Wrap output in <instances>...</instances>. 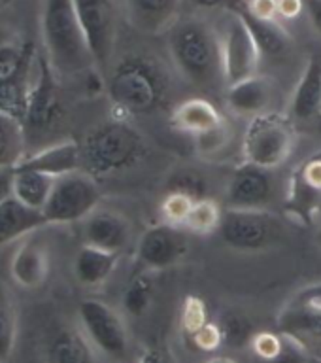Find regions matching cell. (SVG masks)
Here are the masks:
<instances>
[{"mask_svg": "<svg viewBox=\"0 0 321 363\" xmlns=\"http://www.w3.org/2000/svg\"><path fill=\"white\" fill-rule=\"evenodd\" d=\"M170 78L167 68L150 53H127L113 65L106 93L116 118H144L167 104Z\"/></svg>", "mask_w": 321, "mask_h": 363, "instance_id": "6da1fadb", "label": "cell"}, {"mask_svg": "<svg viewBox=\"0 0 321 363\" xmlns=\"http://www.w3.org/2000/svg\"><path fill=\"white\" fill-rule=\"evenodd\" d=\"M167 45L172 65L191 85L212 89L225 82L218 25L204 17H180L167 33Z\"/></svg>", "mask_w": 321, "mask_h": 363, "instance_id": "7a4b0ae2", "label": "cell"}, {"mask_svg": "<svg viewBox=\"0 0 321 363\" xmlns=\"http://www.w3.org/2000/svg\"><path fill=\"white\" fill-rule=\"evenodd\" d=\"M40 36L44 57L57 76L87 74L96 68L74 0H42Z\"/></svg>", "mask_w": 321, "mask_h": 363, "instance_id": "3957f363", "label": "cell"}, {"mask_svg": "<svg viewBox=\"0 0 321 363\" xmlns=\"http://www.w3.org/2000/svg\"><path fill=\"white\" fill-rule=\"evenodd\" d=\"M147 144L129 119L116 118L96 125L81 142V170L95 178L135 169L146 159Z\"/></svg>", "mask_w": 321, "mask_h": 363, "instance_id": "277c9868", "label": "cell"}, {"mask_svg": "<svg viewBox=\"0 0 321 363\" xmlns=\"http://www.w3.org/2000/svg\"><path fill=\"white\" fill-rule=\"evenodd\" d=\"M299 142L295 121L289 116L266 112L249 119L242 136V157L263 169H278L293 155Z\"/></svg>", "mask_w": 321, "mask_h": 363, "instance_id": "5b68a950", "label": "cell"}, {"mask_svg": "<svg viewBox=\"0 0 321 363\" xmlns=\"http://www.w3.org/2000/svg\"><path fill=\"white\" fill-rule=\"evenodd\" d=\"M218 233L223 242L237 252H263L282 240L286 227L266 208H227Z\"/></svg>", "mask_w": 321, "mask_h": 363, "instance_id": "8992f818", "label": "cell"}, {"mask_svg": "<svg viewBox=\"0 0 321 363\" xmlns=\"http://www.w3.org/2000/svg\"><path fill=\"white\" fill-rule=\"evenodd\" d=\"M96 206H101V187L96 178L85 170H76L55 178L42 214L47 225H62L84 221Z\"/></svg>", "mask_w": 321, "mask_h": 363, "instance_id": "52a82bcc", "label": "cell"}, {"mask_svg": "<svg viewBox=\"0 0 321 363\" xmlns=\"http://www.w3.org/2000/svg\"><path fill=\"white\" fill-rule=\"evenodd\" d=\"M57 78L59 76L50 67L47 59L44 55L40 57L27 110L21 119L27 142L40 140V138L53 135L64 118V102H62Z\"/></svg>", "mask_w": 321, "mask_h": 363, "instance_id": "ba28073f", "label": "cell"}, {"mask_svg": "<svg viewBox=\"0 0 321 363\" xmlns=\"http://www.w3.org/2000/svg\"><path fill=\"white\" fill-rule=\"evenodd\" d=\"M283 214L300 227L321 223V147L295 164L286 182Z\"/></svg>", "mask_w": 321, "mask_h": 363, "instance_id": "9c48e42d", "label": "cell"}, {"mask_svg": "<svg viewBox=\"0 0 321 363\" xmlns=\"http://www.w3.org/2000/svg\"><path fill=\"white\" fill-rule=\"evenodd\" d=\"M78 323L98 354L121 359L129 350V331L123 316L98 299H84L78 306Z\"/></svg>", "mask_w": 321, "mask_h": 363, "instance_id": "30bf717a", "label": "cell"}, {"mask_svg": "<svg viewBox=\"0 0 321 363\" xmlns=\"http://www.w3.org/2000/svg\"><path fill=\"white\" fill-rule=\"evenodd\" d=\"M278 329L321 357V282L297 289L278 312Z\"/></svg>", "mask_w": 321, "mask_h": 363, "instance_id": "8fae6325", "label": "cell"}, {"mask_svg": "<svg viewBox=\"0 0 321 363\" xmlns=\"http://www.w3.org/2000/svg\"><path fill=\"white\" fill-rule=\"evenodd\" d=\"M218 30L221 38L225 84H237L240 79L257 74L263 57L242 16L235 10H225Z\"/></svg>", "mask_w": 321, "mask_h": 363, "instance_id": "7c38bea8", "label": "cell"}, {"mask_svg": "<svg viewBox=\"0 0 321 363\" xmlns=\"http://www.w3.org/2000/svg\"><path fill=\"white\" fill-rule=\"evenodd\" d=\"M76 13L98 70L112 61L118 40V6L116 0H74Z\"/></svg>", "mask_w": 321, "mask_h": 363, "instance_id": "4fadbf2b", "label": "cell"}, {"mask_svg": "<svg viewBox=\"0 0 321 363\" xmlns=\"http://www.w3.org/2000/svg\"><path fill=\"white\" fill-rule=\"evenodd\" d=\"M187 250L189 240L181 227L157 223L142 233L136 246V257L142 263V269L159 272L178 265L187 255Z\"/></svg>", "mask_w": 321, "mask_h": 363, "instance_id": "5bb4252c", "label": "cell"}, {"mask_svg": "<svg viewBox=\"0 0 321 363\" xmlns=\"http://www.w3.org/2000/svg\"><path fill=\"white\" fill-rule=\"evenodd\" d=\"M276 180L271 169L244 161L227 184V208H266L272 203Z\"/></svg>", "mask_w": 321, "mask_h": 363, "instance_id": "9a60e30c", "label": "cell"}, {"mask_svg": "<svg viewBox=\"0 0 321 363\" xmlns=\"http://www.w3.org/2000/svg\"><path fill=\"white\" fill-rule=\"evenodd\" d=\"M50 248L38 237V231L21 238L10 259L11 280L23 289H38L50 277Z\"/></svg>", "mask_w": 321, "mask_h": 363, "instance_id": "2e32d148", "label": "cell"}, {"mask_svg": "<svg viewBox=\"0 0 321 363\" xmlns=\"http://www.w3.org/2000/svg\"><path fill=\"white\" fill-rule=\"evenodd\" d=\"M81 237L84 242L89 246L121 254L133 238V227L118 210L96 206L81 221Z\"/></svg>", "mask_w": 321, "mask_h": 363, "instance_id": "e0dca14e", "label": "cell"}, {"mask_svg": "<svg viewBox=\"0 0 321 363\" xmlns=\"http://www.w3.org/2000/svg\"><path fill=\"white\" fill-rule=\"evenodd\" d=\"M96 350L81 328L72 323H57L44 340L45 363H96Z\"/></svg>", "mask_w": 321, "mask_h": 363, "instance_id": "ac0fdd59", "label": "cell"}, {"mask_svg": "<svg viewBox=\"0 0 321 363\" xmlns=\"http://www.w3.org/2000/svg\"><path fill=\"white\" fill-rule=\"evenodd\" d=\"M276 96V87L269 76L254 74L237 84L227 85V108L237 116L255 118L261 113L272 112L271 106Z\"/></svg>", "mask_w": 321, "mask_h": 363, "instance_id": "d6986e66", "label": "cell"}, {"mask_svg": "<svg viewBox=\"0 0 321 363\" xmlns=\"http://www.w3.org/2000/svg\"><path fill=\"white\" fill-rule=\"evenodd\" d=\"M184 0H123L127 21L142 34H167L178 19Z\"/></svg>", "mask_w": 321, "mask_h": 363, "instance_id": "ffe728a7", "label": "cell"}, {"mask_svg": "<svg viewBox=\"0 0 321 363\" xmlns=\"http://www.w3.org/2000/svg\"><path fill=\"white\" fill-rule=\"evenodd\" d=\"M17 167L40 170L53 178L70 174V172L81 170V144L76 140L53 142V144L42 146L40 150L28 152Z\"/></svg>", "mask_w": 321, "mask_h": 363, "instance_id": "44dd1931", "label": "cell"}, {"mask_svg": "<svg viewBox=\"0 0 321 363\" xmlns=\"http://www.w3.org/2000/svg\"><path fill=\"white\" fill-rule=\"evenodd\" d=\"M291 119L310 121L321 113V55H310L289 101Z\"/></svg>", "mask_w": 321, "mask_h": 363, "instance_id": "7402d4cb", "label": "cell"}, {"mask_svg": "<svg viewBox=\"0 0 321 363\" xmlns=\"http://www.w3.org/2000/svg\"><path fill=\"white\" fill-rule=\"evenodd\" d=\"M45 225L47 221L40 210L23 204L13 195L6 199L4 203H0V248L21 240L30 233L44 229Z\"/></svg>", "mask_w": 321, "mask_h": 363, "instance_id": "603a6c76", "label": "cell"}, {"mask_svg": "<svg viewBox=\"0 0 321 363\" xmlns=\"http://www.w3.org/2000/svg\"><path fill=\"white\" fill-rule=\"evenodd\" d=\"M231 10L238 11L242 19L248 25L249 33L254 36L255 44L259 48L261 57H269V59H282L291 50V36L286 28L276 21H265V19H257V17L249 16L248 11L242 8V0H237Z\"/></svg>", "mask_w": 321, "mask_h": 363, "instance_id": "cb8c5ba5", "label": "cell"}, {"mask_svg": "<svg viewBox=\"0 0 321 363\" xmlns=\"http://www.w3.org/2000/svg\"><path fill=\"white\" fill-rule=\"evenodd\" d=\"M121 254L84 244L74 257V277L85 288H98L112 277Z\"/></svg>", "mask_w": 321, "mask_h": 363, "instance_id": "d4e9b609", "label": "cell"}, {"mask_svg": "<svg viewBox=\"0 0 321 363\" xmlns=\"http://www.w3.org/2000/svg\"><path fill=\"white\" fill-rule=\"evenodd\" d=\"M223 113L206 99L195 96L180 102L178 106L170 112V127L184 135L197 136L203 130L223 121Z\"/></svg>", "mask_w": 321, "mask_h": 363, "instance_id": "484cf974", "label": "cell"}, {"mask_svg": "<svg viewBox=\"0 0 321 363\" xmlns=\"http://www.w3.org/2000/svg\"><path fill=\"white\" fill-rule=\"evenodd\" d=\"M53 184L55 178L40 170L21 169V167H16L13 170V197L40 212L44 210L50 199Z\"/></svg>", "mask_w": 321, "mask_h": 363, "instance_id": "4316f807", "label": "cell"}, {"mask_svg": "<svg viewBox=\"0 0 321 363\" xmlns=\"http://www.w3.org/2000/svg\"><path fill=\"white\" fill-rule=\"evenodd\" d=\"M28 153L21 119L0 112V169H16Z\"/></svg>", "mask_w": 321, "mask_h": 363, "instance_id": "83f0119b", "label": "cell"}, {"mask_svg": "<svg viewBox=\"0 0 321 363\" xmlns=\"http://www.w3.org/2000/svg\"><path fill=\"white\" fill-rule=\"evenodd\" d=\"M155 291H157V277L155 271L142 269L130 278L127 288L123 291V311L133 318L144 316L152 308L155 301Z\"/></svg>", "mask_w": 321, "mask_h": 363, "instance_id": "f1b7e54d", "label": "cell"}, {"mask_svg": "<svg viewBox=\"0 0 321 363\" xmlns=\"http://www.w3.org/2000/svg\"><path fill=\"white\" fill-rule=\"evenodd\" d=\"M33 65L13 78L0 82V112L23 119L25 110H27L28 96H30V89H33Z\"/></svg>", "mask_w": 321, "mask_h": 363, "instance_id": "f546056e", "label": "cell"}, {"mask_svg": "<svg viewBox=\"0 0 321 363\" xmlns=\"http://www.w3.org/2000/svg\"><path fill=\"white\" fill-rule=\"evenodd\" d=\"M17 340L16 299L4 284L0 282V363L10 362Z\"/></svg>", "mask_w": 321, "mask_h": 363, "instance_id": "4dcf8cb0", "label": "cell"}, {"mask_svg": "<svg viewBox=\"0 0 321 363\" xmlns=\"http://www.w3.org/2000/svg\"><path fill=\"white\" fill-rule=\"evenodd\" d=\"M221 218H223V212L220 204L210 197L198 199L193 203L189 214L181 223V229L187 233H195V235H210V233L220 231Z\"/></svg>", "mask_w": 321, "mask_h": 363, "instance_id": "1f68e13d", "label": "cell"}, {"mask_svg": "<svg viewBox=\"0 0 321 363\" xmlns=\"http://www.w3.org/2000/svg\"><path fill=\"white\" fill-rule=\"evenodd\" d=\"M34 65V48L30 44L0 42V82L13 78Z\"/></svg>", "mask_w": 321, "mask_h": 363, "instance_id": "d6a6232c", "label": "cell"}, {"mask_svg": "<svg viewBox=\"0 0 321 363\" xmlns=\"http://www.w3.org/2000/svg\"><path fill=\"white\" fill-rule=\"evenodd\" d=\"M232 140L231 123L223 119L221 123L210 127L195 136V150L201 157H215L229 147Z\"/></svg>", "mask_w": 321, "mask_h": 363, "instance_id": "836d02e7", "label": "cell"}, {"mask_svg": "<svg viewBox=\"0 0 321 363\" xmlns=\"http://www.w3.org/2000/svg\"><path fill=\"white\" fill-rule=\"evenodd\" d=\"M195 199L186 195V193L180 191H169L167 197L163 199L161 203V218H163V223H169V225L181 227L184 220L189 214Z\"/></svg>", "mask_w": 321, "mask_h": 363, "instance_id": "e575fe53", "label": "cell"}, {"mask_svg": "<svg viewBox=\"0 0 321 363\" xmlns=\"http://www.w3.org/2000/svg\"><path fill=\"white\" fill-rule=\"evenodd\" d=\"M206 180H204L203 176L195 172L191 169H184V170H178L172 174L169 182V191H180V193H186L189 197H193L195 201L198 199H204L208 197L206 195Z\"/></svg>", "mask_w": 321, "mask_h": 363, "instance_id": "d590c367", "label": "cell"}, {"mask_svg": "<svg viewBox=\"0 0 321 363\" xmlns=\"http://www.w3.org/2000/svg\"><path fill=\"white\" fill-rule=\"evenodd\" d=\"M221 331H223V339L225 342L232 346H240L244 342H249L255 333H252V325L242 314L238 312H227L225 316L221 318Z\"/></svg>", "mask_w": 321, "mask_h": 363, "instance_id": "8d00e7d4", "label": "cell"}, {"mask_svg": "<svg viewBox=\"0 0 321 363\" xmlns=\"http://www.w3.org/2000/svg\"><path fill=\"white\" fill-rule=\"evenodd\" d=\"M249 346L261 362L272 363L283 350V333H271V331H261L255 333L249 340Z\"/></svg>", "mask_w": 321, "mask_h": 363, "instance_id": "74e56055", "label": "cell"}, {"mask_svg": "<svg viewBox=\"0 0 321 363\" xmlns=\"http://www.w3.org/2000/svg\"><path fill=\"white\" fill-rule=\"evenodd\" d=\"M206 322H208V311H206L203 299L189 295L184 303V308H181V328H184V331L187 335L197 333Z\"/></svg>", "mask_w": 321, "mask_h": 363, "instance_id": "f35d334b", "label": "cell"}, {"mask_svg": "<svg viewBox=\"0 0 321 363\" xmlns=\"http://www.w3.org/2000/svg\"><path fill=\"white\" fill-rule=\"evenodd\" d=\"M191 339H193V345L204 352L218 350V348L221 346V342H225V339H223V331H221V325L214 322L204 323L197 333L191 335Z\"/></svg>", "mask_w": 321, "mask_h": 363, "instance_id": "ab89813d", "label": "cell"}, {"mask_svg": "<svg viewBox=\"0 0 321 363\" xmlns=\"http://www.w3.org/2000/svg\"><path fill=\"white\" fill-rule=\"evenodd\" d=\"M242 8L257 19H265V21L278 19L276 0H242Z\"/></svg>", "mask_w": 321, "mask_h": 363, "instance_id": "60d3db41", "label": "cell"}, {"mask_svg": "<svg viewBox=\"0 0 321 363\" xmlns=\"http://www.w3.org/2000/svg\"><path fill=\"white\" fill-rule=\"evenodd\" d=\"M278 17L297 19L305 11V0H276Z\"/></svg>", "mask_w": 321, "mask_h": 363, "instance_id": "b9f144b4", "label": "cell"}, {"mask_svg": "<svg viewBox=\"0 0 321 363\" xmlns=\"http://www.w3.org/2000/svg\"><path fill=\"white\" fill-rule=\"evenodd\" d=\"M184 2L198 11H215L231 10L237 0H184Z\"/></svg>", "mask_w": 321, "mask_h": 363, "instance_id": "7bdbcfd3", "label": "cell"}, {"mask_svg": "<svg viewBox=\"0 0 321 363\" xmlns=\"http://www.w3.org/2000/svg\"><path fill=\"white\" fill-rule=\"evenodd\" d=\"M305 13L312 28L321 36V0H305Z\"/></svg>", "mask_w": 321, "mask_h": 363, "instance_id": "ee69618b", "label": "cell"}, {"mask_svg": "<svg viewBox=\"0 0 321 363\" xmlns=\"http://www.w3.org/2000/svg\"><path fill=\"white\" fill-rule=\"evenodd\" d=\"M138 363H174L172 356L159 348H146L138 357Z\"/></svg>", "mask_w": 321, "mask_h": 363, "instance_id": "f6af8a7d", "label": "cell"}, {"mask_svg": "<svg viewBox=\"0 0 321 363\" xmlns=\"http://www.w3.org/2000/svg\"><path fill=\"white\" fill-rule=\"evenodd\" d=\"M13 170L16 169H0V203L13 195Z\"/></svg>", "mask_w": 321, "mask_h": 363, "instance_id": "bcb514c9", "label": "cell"}, {"mask_svg": "<svg viewBox=\"0 0 321 363\" xmlns=\"http://www.w3.org/2000/svg\"><path fill=\"white\" fill-rule=\"evenodd\" d=\"M206 363H237V362L231 359V357H212V359H208Z\"/></svg>", "mask_w": 321, "mask_h": 363, "instance_id": "7dc6e473", "label": "cell"}, {"mask_svg": "<svg viewBox=\"0 0 321 363\" xmlns=\"http://www.w3.org/2000/svg\"><path fill=\"white\" fill-rule=\"evenodd\" d=\"M308 363H321V357L320 356H310Z\"/></svg>", "mask_w": 321, "mask_h": 363, "instance_id": "c3c4849f", "label": "cell"}, {"mask_svg": "<svg viewBox=\"0 0 321 363\" xmlns=\"http://www.w3.org/2000/svg\"><path fill=\"white\" fill-rule=\"evenodd\" d=\"M316 238H317V244H320V246H321V223H320V225H317V235H316Z\"/></svg>", "mask_w": 321, "mask_h": 363, "instance_id": "681fc988", "label": "cell"}, {"mask_svg": "<svg viewBox=\"0 0 321 363\" xmlns=\"http://www.w3.org/2000/svg\"><path fill=\"white\" fill-rule=\"evenodd\" d=\"M320 118H321V113H320Z\"/></svg>", "mask_w": 321, "mask_h": 363, "instance_id": "f907efd6", "label": "cell"}]
</instances>
